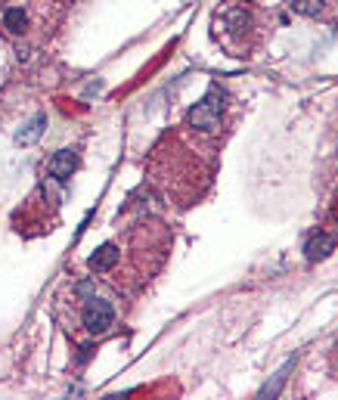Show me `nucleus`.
I'll use <instances>...</instances> for the list:
<instances>
[{"label": "nucleus", "instance_id": "f03ea898", "mask_svg": "<svg viewBox=\"0 0 338 400\" xmlns=\"http://www.w3.org/2000/svg\"><path fill=\"white\" fill-rule=\"evenodd\" d=\"M84 329L90 332V335H103V332H109L115 326V307L109 304L106 298H96V295H90L87 304H84Z\"/></svg>", "mask_w": 338, "mask_h": 400}, {"label": "nucleus", "instance_id": "f257e3e1", "mask_svg": "<svg viewBox=\"0 0 338 400\" xmlns=\"http://www.w3.org/2000/svg\"><path fill=\"white\" fill-rule=\"evenodd\" d=\"M220 109H224V94H220L218 87H211L193 109H189V115H187L189 127H199V131H218Z\"/></svg>", "mask_w": 338, "mask_h": 400}, {"label": "nucleus", "instance_id": "9d476101", "mask_svg": "<svg viewBox=\"0 0 338 400\" xmlns=\"http://www.w3.org/2000/svg\"><path fill=\"white\" fill-rule=\"evenodd\" d=\"M224 22L230 25V32H245V25H249V16H245V10H230V13L224 16Z\"/></svg>", "mask_w": 338, "mask_h": 400}, {"label": "nucleus", "instance_id": "7ed1b4c3", "mask_svg": "<svg viewBox=\"0 0 338 400\" xmlns=\"http://www.w3.org/2000/svg\"><path fill=\"white\" fill-rule=\"evenodd\" d=\"M75 168H78V152L75 149H59L56 156L47 162V174L53 177V180H69L72 174H75Z\"/></svg>", "mask_w": 338, "mask_h": 400}, {"label": "nucleus", "instance_id": "ddd939ff", "mask_svg": "<svg viewBox=\"0 0 338 400\" xmlns=\"http://www.w3.org/2000/svg\"><path fill=\"white\" fill-rule=\"evenodd\" d=\"M242 3H251V0H242Z\"/></svg>", "mask_w": 338, "mask_h": 400}, {"label": "nucleus", "instance_id": "1a4fd4ad", "mask_svg": "<svg viewBox=\"0 0 338 400\" xmlns=\"http://www.w3.org/2000/svg\"><path fill=\"white\" fill-rule=\"evenodd\" d=\"M326 0H292V10L298 16H319Z\"/></svg>", "mask_w": 338, "mask_h": 400}, {"label": "nucleus", "instance_id": "9b49d317", "mask_svg": "<svg viewBox=\"0 0 338 400\" xmlns=\"http://www.w3.org/2000/svg\"><path fill=\"white\" fill-rule=\"evenodd\" d=\"M75 292H78V295H84V298H90L94 286H90V282H78V286H75Z\"/></svg>", "mask_w": 338, "mask_h": 400}, {"label": "nucleus", "instance_id": "6e6552de", "mask_svg": "<svg viewBox=\"0 0 338 400\" xmlns=\"http://www.w3.org/2000/svg\"><path fill=\"white\" fill-rule=\"evenodd\" d=\"M295 363H286V366L279 369V372L273 375V381H267V385L261 388V397H273V394H279V388H282V381L288 379V369H292Z\"/></svg>", "mask_w": 338, "mask_h": 400}, {"label": "nucleus", "instance_id": "423d86ee", "mask_svg": "<svg viewBox=\"0 0 338 400\" xmlns=\"http://www.w3.org/2000/svg\"><path fill=\"white\" fill-rule=\"evenodd\" d=\"M44 127H47V115H34V118L25 121V125H22V131L16 134V143H22V146L38 143V137L44 134Z\"/></svg>", "mask_w": 338, "mask_h": 400}, {"label": "nucleus", "instance_id": "20e7f679", "mask_svg": "<svg viewBox=\"0 0 338 400\" xmlns=\"http://www.w3.org/2000/svg\"><path fill=\"white\" fill-rule=\"evenodd\" d=\"M118 257H121V251H118V245L115 242H106V245H100V249L90 255V270L94 273H106V270H112L115 264H118Z\"/></svg>", "mask_w": 338, "mask_h": 400}, {"label": "nucleus", "instance_id": "f8f14e48", "mask_svg": "<svg viewBox=\"0 0 338 400\" xmlns=\"http://www.w3.org/2000/svg\"><path fill=\"white\" fill-rule=\"evenodd\" d=\"M90 354H94V348H90V344H84V348H81V354H78V363H84Z\"/></svg>", "mask_w": 338, "mask_h": 400}, {"label": "nucleus", "instance_id": "39448f33", "mask_svg": "<svg viewBox=\"0 0 338 400\" xmlns=\"http://www.w3.org/2000/svg\"><path fill=\"white\" fill-rule=\"evenodd\" d=\"M335 242L338 239L335 236H329V233H317V236H310L307 239V245H304V257L307 261H323V257H329V251L335 249Z\"/></svg>", "mask_w": 338, "mask_h": 400}, {"label": "nucleus", "instance_id": "0eeeda50", "mask_svg": "<svg viewBox=\"0 0 338 400\" xmlns=\"http://www.w3.org/2000/svg\"><path fill=\"white\" fill-rule=\"evenodd\" d=\"M3 25H7V32L22 34V32H25V25H28L25 10H22V7H10L7 13H3Z\"/></svg>", "mask_w": 338, "mask_h": 400}]
</instances>
